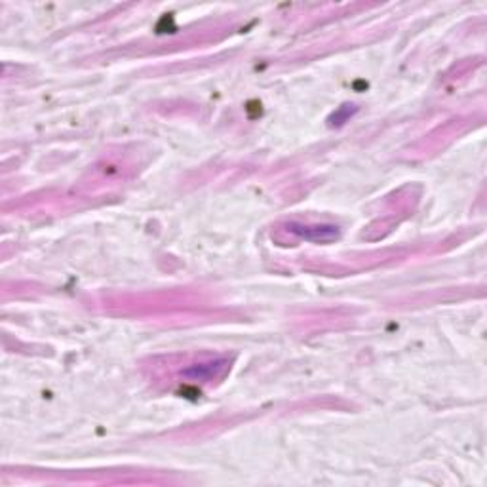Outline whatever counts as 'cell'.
I'll use <instances>...</instances> for the list:
<instances>
[{
	"label": "cell",
	"mask_w": 487,
	"mask_h": 487,
	"mask_svg": "<svg viewBox=\"0 0 487 487\" xmlns=\"http://www.w3.org/2000/svg\"><path fill=\"white\" fill-rule=\"evenodd\" d=\"M291 230L303 236L305 240L312 242H330L333 238H337V227H326V225H316V227H303V225H291Z\"/></svg>",
	"instance_id": "1"
}]
</instances>
